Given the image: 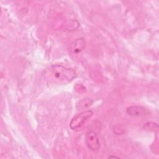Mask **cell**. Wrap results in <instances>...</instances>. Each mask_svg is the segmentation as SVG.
<instances>
[{
	"instance_id": "6da1fadb",
	"label": "cell",
	"mask_w": 159,
	"mask_h": 159,
	"mask_svg": "<svg viewBox=\"0 0 159 159\" xmlns=\"http://www.w3.org/2000/svg\"><path fill=\"white\" fill-rule=\"evenodd\" d=\"M50 74L57 81L61 83L71 81L76 76V73L71 68L60 65H53L50 68Z\"/></svg>"
},
{
	"instance_id": "7a4b0ae2",
	"label": "cell",
	"mask_w": 159,
	"mask_h": 159,
	"mask_svg": "<svg viewBox=\"0 0 159 159\" xmlns=\"http://www.w3.org/2000/svg\"><path fill=\"white\" fill-rule=\"evenodd\" d=\"M93 115V112L91 110H86L82 111L76 114L71 119L70 123V127L71 129L73 130H77L80 129L89 118Z\"/></svg>"
},
{
	"instance_id": "3957f363",
	"label": "cell",
	"mask_w": 159,
	"mask_h": 159,
	"mask_svg": "<svg viewBox=\"0 0 159 159\" xmlns=\"http://www.w3.org/2000/svg\"><path fill=\"white\" fill-rule=\"evenodd\" d=\"M86 144L88 147L94 152H96L100 148L99 139L96 133L93 130H89L86 133L85 138Z\"/></svg>"
},
{
	"instance_id": "277c9868",
	"label": "cell",
	"mask_w": 159,
	"mask_h": 159,
	"mask_svg": "<svg viewBox=\"0 0 159 159\" xmlns=\"http://www.w3.org/2000/svg\"><path fill=\"white\" fill-rule=\"evenodd\" d=\"M126 112L132 117H141L148 114V111L145 108L139 106H132L127 107Z\"/></svg>"
},
{
	"instance_id": "5b68a950",
	"label": "cell",
	"mask_w": 159,
	"mask_h": 159,
	"mask_svg": "<svg viewBox=\"0 0 159 159\" xmlns=\"http://www.w3.org/2000/svg\"><path fill=\"white\" fill-rule=\"evenodd\" d=\"M86 47V41L83 38L75 39L70 45V50L73 53H79L83 51Z\"/></svg>"
},
{
	"instance_id": "8992f818",
	"label": "cell",
	"mask_w": 159,
	"mask_h": 159,
	"mask_svg": "<svg viewBox=\"0 0 159 159\" xmlns=\"http://www.w3.org/2000/svg\"><path fill=\"white\" fill-rule=\"evenodd\" d=\"M93 103V100L89 98H85L79 101L76 104L78 109H84L91 106Z\"/></svg>"
}]
</instances>
